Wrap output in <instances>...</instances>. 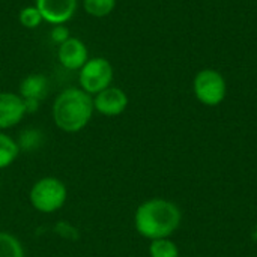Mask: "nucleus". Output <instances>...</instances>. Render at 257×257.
Segmentation results:
<instances>
[{"instance_id": "obj_9", "label": "nucleus", "mask_w": 257, "mask_h": 257, "mask_svg": "<svg viewBox=\"0 0 257 257\" xmlns=\"http://www.w3.org/2000/svg\"><path fill=\"white\" fill-rule=\"evenodd\" d=\"M57 60L68 71H80L89 60V50L80 38L71 36L57 47Z\"/></svg>"}, {"instance_id": "obj_7", "label": "nucleus", "mask_w": 257, "mask_h": 257, "mask_svg": "<svg viewBox=\"0 0 257 257\" xmlns=\"http://www.w3.org/2000/svg\"><path fill=\"white\" fill-rule=\"evenodd\" d=\"M33 5L50 26L69 23L78 9V0H35Z\"/></svg>"}, {"instance_id": "obj_11", "label": "nucleus", "mask_w": 257, "mask_h": 257, "mask_svg": "<svg viewBox=\"0 0 257 257\" xmlns=\"http://www.w3.org/2000/svg\"><path fill=\"white\" fill-rule=\"evenodd\" d=\"M20 155V145L5 131H0V170L8 169Z\"/></svg>"}, {"instance_id": "obj_3", "label": "nucleus", "mask_w": 257, "mask_h": 257, "mask_svg": "<svg viewBox=\"0 0 257 257\" xmlns=\"http://www.w3.org/2000/svg\"><path fill=\"white\" fill-rule=\"evenodd\" d=\"M68 199V188L63 181L54 176L38 179L30 191L29 200L35 211L41 214H54L63 208Z\"/></svg>"}, {"instance_id": "obj_16", "label": "nucleus", "mask_w": 257, "mask_h": 257, "mask_svg": "<svg viewBox=\"0 0 257 257\" xmlns=\"http://www.w3.org/2000/svg\"><path fill=\"white\" fill-rule=\"evenodd\" d=\"M50 38L54 44H57V47L60 44H63L65 41H68L71 38V32L68 29L66 24H57V26H51L50 30Z\"/></svg>"}, {"instance_id": "obj_15", "label": "nucleus", "mask_w": 257, "mask_h": 257, "mask_svg": "<svg viewBox=\"0 0 257 257\" xmlns=\"http://www.w3.org/2000/svg\"><path fill=\"white\" fill-rule=\"evenodd\" d=\"M18 23L24 29H38L44 23V18H42L41 12L38 11V8L35 5H29V6H23L20 9Z\"/></svg>"}, {"instance_id": "obj_4", "label": "nucleus", "mask_w": 257, "mask_h": 257, "mask_svg": "<svg viewBox=\"0 0 257 257\" xmlns=\"http://www.w3.org/2000/svg\"><path fill=\"white\" fill-rule=\"evenodd\" d=\"M193 92L200 104L206 107H217L227 95V83L220 71L205 68L194 75Z\"/></svg>"}, {"instance_id": "obj_8", "label": "nucleus", "mask_w": 257, "mask_h": 257, "mask_svg": "<svg viewBox=\"0 0 257 257\" xmlns=\"http://www.w3.org/2000/svg\"><path fill=\"white\" fill-rule=\"evenodd\" d=\"M26 114V105L18 92H0V131L17 126Z\"/></svg>"}, {"instance_id": "obj_2", "label": "nucleus", "mask_w": 257, "mask_h": 257, "mask_svg": "<svg viewBox=\"0 0 257 257\" xmlns=\"http://www.w3.org/2000/svg\"><path fill=\"white\" fill-rule=\"evenodd\" d=\"M93 114V96L78 86L63 89L53 101V122L63 133L75 134L83 131L92 120Z\"/></svg>"}, {"instance_id": "obj_1", "label": "nucleus", "mask_w": 257, "mask_h": 257, "mask_svg": "<svg viewBox=\"0 0 257 257\" xmlns=\"http://www.w3.org/2000/svg\"><path fill=\"white\" fill-rule=\"evenodd\" d=\"M182 221L181 209L166 199H149L139 205L134 214L137 233L149 241L170 238Z\"/></svg>"}, {"instance_id": "obj_5", "label": "nucleus", "mask_w": 257, "mask_h": 257, "mask_svg": "<svg viewBox=\"0 0 257 257\" xmlns=\"http://www.w3.org/2000/svg\"><path fill=\"white\" fill-rule=\"evenodd\" d=\"M113 78L114 69L108 59L102 56L89 57V60L78 71V87L95 96L101 90L111 86Z\"/></svg>"}, {"instance_id": "obj_14", "label": "nucleus", "mask_w": 257, "mask_h": 257, "mask_svg": "<svg viewBox=\"0 0 257 257\" xmlns=\"http://www.w3.org/2000/svg\"><path fill=\"white\" fill-rule=\"evenodd\" d=\"M149 256L151 257H179L178 245L170 238H161L151 241L149 245Z\"/></svg>"}, {"instance_id": "obj_12", "label": "nucleus", "mask_w": 257, "mask_h": 257, "mask_svg": "<svg viewBox=\"0 0 257 257\" xmlns=\"http://www.w3.org/2000/svg\"><path fill=\"white\" fill-rule=\"evenodd\" d=\"M0 257H26L21 241L5 230H0Z\"/></svg>"}, {"instance_id": "obj_13", "label": "nucleus", "mask_w": 257, "mask_h": 257, "mask_svg": "<svg viewBox=\"0 0 257 257\" xmlns=\"http://www.w3.org/2000/svg\"><path fill=\"white\" fill-rule=\"evenodd\" d=\"M117 5V0H83V9L93 18L108 17Z\"/></svg>"}, {"instance_id": "obj_10", "label": "nucleus", "mask_w": 257, "mask_h": 257, "mask_svg": "<svg viewBox=\"0 0 257 257\" xmlns=\"http://www.w3.org/2000/svg\"><path fill=\"white\" fill-rule=\"evenodd\" d=\"M50 89V80L44 74L35 72L26 75L18 86V95L24 101H38L42 102L48 93Z\"/></svg>"}, {"instance_id": "obj_6", "label": "nucleus", "mask_w": 257, "mask_h": 257, "mask_svg": "<svg viewBox=\"0 0 257 257\" xmlns=\"http://www.w3.org/2000/svg\"><path fill=\"white\" fill-rule=\"evenodd\" d=\"M130 104L128 95L123 89L116 86H108L93 96L95 113L105 117L120 116Z\"/></svg>"}]
</instances>
